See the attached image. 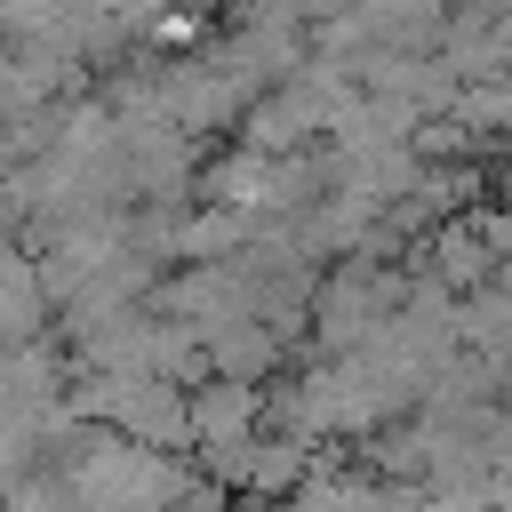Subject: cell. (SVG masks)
Here are the masks:
<instances>
[{
    "label": "cell",
    "mask_w": 512,
    "mask_h": 512,
    "mask_svg": "<svg viewBox=\"0 0 512 512\" xmlns=\"http://www.w3.org/2000/svg\"><path fill=\"white\" fill-rule=\"evenodd\" d=\"M24 312H32V304H8V320H0V344H8L16 328H24Z\"/></svg>",
    "instance_id": "6da1fadb"
}]
</instances>
